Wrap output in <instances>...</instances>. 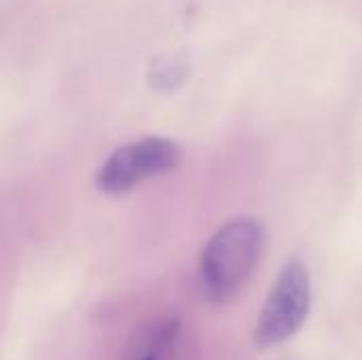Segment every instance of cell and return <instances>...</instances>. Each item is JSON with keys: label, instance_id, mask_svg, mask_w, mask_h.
<instances>
[{"label": "cell", "instance_id": "1", "mask_svg": "<svg viewBox=\"0 0 362 360\" xmlns=\"http://www.w3.org/2000/svg\"><path fill=\"white\" fill-rule=\"evenodd\" d=\"M265 246V231L257 219L238 216L214 231L199 257L204 293L225 303L233 299L255 274Z\"/></svg>", "mask_w": 362, "mask_h": 360}, {"label": "cell", "instance_id": "2", "mask_svg": "<svg viewBox=\"0 0 362 360\" xmlns=\"http://www.w3.org/2000/svg\"><path fill=\"white\" fill-rule=\"evenodd\" d=\"M312 308V278L301 261H288L263 303L255 327V344L272 350L295 337L305 325Z\"/></svg>", "mask_w": 362, "mask_h": 360}, {"label": "cell", "instance_id": "3", "mask_svg": "<svg viewBox=\"0 0 362 360\" xmlns=\"http://www.w3.org/2000/svg\"><path fill=\"white\" fill-rule=\"evenodd\" d=\"M180 146L161 136H148L119 146L100 166L95 187L110 197H123L142 182L163 176L180 163Z\"/></svg>", "mask_w": 362, "mask_h": 360}, {"label": "cell", "instance_id": "4", "mask_svg": "<svg viewBox=\"0 0 362 360\" xmlns=\"http://www.w3.org/2000/svg\"><path fill=\"white\" fill-rule=\"evenodd\" d=\"M142 360H157V356H155V354H148V356H144Z\"/></svg>", "mask_w": 362, "mask_h": 360}]
</instances>
